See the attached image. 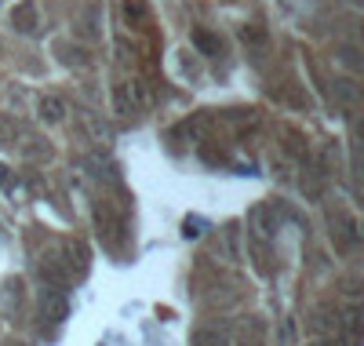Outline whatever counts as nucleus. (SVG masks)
Returning a JSON list of instances; mask_svg holds the SVG:
<instances>
[{
    "mask_svg": "<svg viewBox=\"0 0 364 346\" xmlns=\"http://www.w3.org/2000/svg\"><path fill=\"white\" fill-rule=\"evenodd\" d=\"M331 219V237H336V244L343 248V251H350L357 241H360V230H357V219L346 211V208H336L328 215Z\"/></svg>",
    "mask_w": 364,
    "mask_h": 346,
    "instance_id": "f257e3e1",
    "label": "nucleus"
},
{
    "mask_svg": "<svg viewBox=\"0 0 364 346\" xmlns=\"http://www.w3.org/2000/svg\"><path fill=\"white\" fill-rule=\"evenodd\" d=\"M41 313L51 321V325H63L66 321V313H70V299H66V292L58 288V285H48L44 292H41Z\"/></svg>",
    "mask_w": 364,
    "mask_h": 346,
    "instance_id": "f03ea898",
    "label": "nucleus"
},
{
    "mask_svg": "<svg viewBox=\"0 0 364 346\" xmlns=\"http://www.w3.org/2000/svg\"><path fill=\"white\" fill-rule=\"evenodd\" d=\"M37 113H41V120H48V124H63V120H66V103L58 99V95H41Z\"/></svg>",
    "mask_w": 364,
    "mask_h": 346,
    "instance_id": "7ed1b4c3",
    "label": "nucleus"
},
{
    "mask_svg": "<svg viewBox=\"0 0 364 346\" xmlns=\"http://www.w3.org/2000/svg\"><path fill=\"white\" fill-rule=\"evenodd\" d=\"M339 328H343V342H346V346H357V342H360V313H357L353 306L339 318Z\"/></svg>",
    "mask_w": 364,
    "mask_h": 346,
    "instance_id": "20e7f679",
    "label": "nucleus"
},
{
    "mask_svg": "<svg viewBox=\"0 0 364 346\" xmlns=\"http://www.w3.org/2000/svg\"><path fill=\"white\" fill-rule=\"evenodd\" d=\"M11 22H15L18 33H33V29H37V8L26 0V4H18V8L11 11Z\"/></svg>",
    "mask_w": 364,
    "mask_h": 346,
    "instance_id": "39448f33",
    "label": "nucleus"
},
{
    "mask_svg": "<svg viewBox=\"0 0 364 346\" xmlns=\"http://www.w3.org/2000/svg\"><path fill=\"white\" fill-rule=\"evenodd\" d=\"M193 346H230V335L223 328H197L193 332Z\"/></svg>",
    "mask_w": 364,
    "mask_h": 346,
    "instance_id": "423d86ee",
    "label": "nucleus"
},
{
    "mask_svg": "<svg viewBox=\"0 0 364 346\" xmlns=\"http://www.w3.org/2000/svg\"><path fill=\"white\" fill-rule=\"evenodd\" d=\"M237 346H266V339H262V321H252V328H245V335H240Z\"/></svg>",
    "mask_w": 364,
    "mask_h": 346,
    "instance_id": "0eeeda50",
    "label": "nucleus"
},
{
    "mask_svg": "<svg viewBox=\"0 0 364 346\" xmlns=\"http://www.w3.org/2000/svg\"><path fill=\"white\" fill-rule=\"evenodd\" d=\"M8 142H15V120L8 113H0V146H8Z\"/></svg>",
    "mask_w": 364,
    "mask_h": 346,
    "instance_id": "6e6552de",
    "label": "nucleus"
},
{
    "mask_svg": "<svg viewBox=\"0 0 364 346\" xmlns=\"http://www.w3.org/2000/svg\"><path fill=\"white\" fill-rule=\"evenodd\" d=\"M197 44H200L204 51H219V48H223V41H215L211 33H197Z\"/></svg>",
    "mask_w": 364,
    "mask_h": 346,
    "instance_id": "1a4fd4ad",
    "label": "nucleus"
},
{
    "mask_svg": "<svg viewBox=\"0 0 364 346\" xmlns=\"http://www.w3.org/2000/svg\"><path fill=\"white\" fill-rule=\"evenodd\" d=\"M310 346H336V342H310Z\"/></svg>",
    "mask_w": 364,
    "mask_h": 346,
    "instance_id": "9d476101",
    "label": "nucleus"
}]
</instances>
